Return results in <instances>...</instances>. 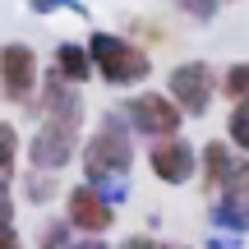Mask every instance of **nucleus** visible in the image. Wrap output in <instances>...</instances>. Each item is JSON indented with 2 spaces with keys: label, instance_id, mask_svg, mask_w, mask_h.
<instances>
[{
  "label": "nucleus",
  "instance_id": "obj_6",
  "mask_svg": "<svg viewBox=\"0 0 249 249\" xmlns=\"http://www.w3.org/2000/svg\"><path fill=\"white\" fill-rule=\"evenodd\" d=\"M65 222L74 235H107L116 226V203H107L97 185L79 180L74 189H65Z\"/></svg>",
  "mask_w": 249,
  "mask_h": 249
},
{
  "label": "nucleus",
  "instance_id": "obj_21",
  "mask_svg": "<svg viewBox=\"0 0 249 249\" xmlns=\"http://www.w3.org/2000/svg\"><path fill=\"white\" fill-rule=\"evenodd\" d=\"M70 249H111V245H107V235H74Z\"/></svg>",
  "mask_w": 249,
  "mask_h": 249
},
{
  "label": "nucleus",
  "instance_id": "obj_17",
  "mask_svg": "<svg viewBox=\"0 0 249 249\" xmlns=\"http://www.w3.org/2000/svg\"><path fill=\"white\" fill-rule=\"evenodd\" d=\"M74 245V231H70V222H46L42 226V235H37V249H70Z\"/></svg>",
  "mask_w": 249,
  "mask_h": 249
},
{
  "label": "nucleus",
  "instance_id": "obj_7",
  "mask_svg": "<svg viewBox=\"0 0 249 249\" xmlns=\"http://www.w3.org/2000/svg\"><path fill=\"white\" fill-rule=\"evenodd\" d=\"M79 124H60V120H42L37 124V134L28 139V166L37 171H65L74 161V152H79Z\"/></svg>",
  "mask_w": 249,
  "mask_h": 249
},
{
  "label": "nucleus",
  "instance_id": "obj_14",
  "mask_svg": "<svg viewBox=\"0 0 249 249\" xmlns=\"http://www.w3.org/2000/svg\"><path fill=\"white\" fill-rule=\"evenodd\" d=\"M226 143L235 152H249V92L231 102V116H226Z\"/></svg>",
  "mask_w": 249,
  "mask_h": 249
},
{
  "label": "nucleus",
  "instance_id": "obj_11",
  "mask_svg": "<svg viewBox=\"0 0 249 249\" xmlns=\"http://www.w3.org/2000/svg\"><path fill=\"white\" fill-rule=\"evenodd\" d=\"M231 166H235V157H231V143L226 139H213V143L198 148V171H203V194L208 198L222 189V180L231 176Z\"/></svg>",
  "mask_w": 249,
  "mask_h": 249
},
{
  "label": "nucleus",
  "instance_id": "obj_9",
  "mask_svg": "<svg viewBox=\"0 0 249 249\" xmlns=\"http://www.w3.org/2000/svg\"><path fill=\"white\" fill-rule=\"evenodd\" d=\"M37 116L42 120H60V124H79L88 120V102H83V88L79 83H65L60 74H46V79H37Z\"/></svg>",
  "mask_w": 249,
  "mask_h": 249
},
{
  "label": "nucleus",
  "instance_id": "obj_1",
  "mask_svg": "<svg viewBox=\"0 0 249 249\" xmlns=\"http://www.w3.org/2000/svg\"><path fill=\"white\" fill-rule=\"evenodd\" d=\"M74 157L83 161V180L97 185L107 194V203H124L129 171H134V143H129V124H124L120 111H102L97 129L83 139V148Z\"/></svg>",
  "mask_w": 249,
  "mask_h": 249
},
{
  "label": "nucleus",
  "instance_id": "obj_16",
  "mask_svg": "<svg viewBox=\"0 0 249 249\" xmlns=\"http://www.w3.org/2000/svg\"><path fill=\"white\" fill-rule=\"evenodd\" d=\"M217 92H222L226 102L245 97V92H249V60H235V65H226V74L217 79Z\"/></svg>",
  "mask_w": 249,
  "mask_h": 249
},
{
  "label": "nucleus",
  "instance_id": "obj_5",
  "mask_svg": "<svg viewBox=\"0 0 249 249\" xmlns=\"http://www.w3.org/2000/svg\"><path fill=\"white\" fill-rule=\"evenodd\" d=\"M37 79H42V65H37V51L28 42L0 46V97L9 107H28L37 92Z\"/></svg>",
  "mask_w": 249,
  "mask_h": 249
},
{
  "label": "nucleus",
  "instance_id": "obj_8",
  "mask_svg": "<svg viewBox=\"0 0 249 249\" xmlns=\"http://www.w3.org/2000/svg\"><path fill=\"white\" fill-rule=\"evenodd\" d=\"M213 222L217 231H231V235L249 231V157L235 161L231 176L222 180V189L213 194Z\"/></svg>",
  "mask_w": 249,
  "mask_h": 249
},
{
  "label": "nucleus",
  "instance_id": "obj_15",
  "mask_svg": "<svg viewBox=\"0 0 249 249\" xmlns=\"http://www.w3.org/2000/svg\"><path fill=\"white\" fill-rule=\"evenodd\" d=\"M23 189H28V203H37V208L51 203V198L60 194V185H55V171H37V166L23 176Z\"/></svg>",
  "mask_w": 249,
  "mask_h": 249
},
{
  "label": "nucleus",
  "instance_id": "obj_18",
  "mask_svg": "<svg viewBox=\"0 0 249 249\" xmlns=\"http://www.w3.org/2000/svg\"><path fill=\"white\" fill-rule=\"evenodd\" d=\"M176 5H180V14H189L194 23H213L217 9H222V0H176Z\"/></svg>",
  "mask_w": 249,
  "mask_h": 249
},
{
  "label": "nucleus",
  "instance_id": "obj_13",
  "mask_svg": "<svg viewBox=\"0 0 249 249\" xmlns=\"http://www.w3.org/2000/svg\"><path fill=\"white\" fill-rule=\"evenodd\" d=\"M18 157H23V139H18L14 120H0V189H9Z\"/></svg>",
  "mask_w": 249,
  "mask_h": 249
},
{
  "label": "nucleus",
  "instance_id": "obj_19",
  "mask_svg": "<svg viewBox=\"0 0 249 249\" xmlns=\"http://www.w3.org/2000/svg\"><path fill=\"white\" fill-rule=\"evenodd\" d=\"M28 9H33V14H55V9H70V14H88V5H79V0H28Z\"/></svg>",
  "mask_w": 249,
  "mask_h": 249
},
{
  "label": "nucleus",
  "instance_id": "obj_4",
  "mask_svg": "<svg viewBox=\"0 0 249 249\" xmlns=\"http://www.w3.org/2000/svg\"><path fill=\"white\" fill-rule=\"evenodd\" d=\"M120 116H124V124H129L134 134H143V139H166V134H180V124H185V111H180L166 92H152V88L124 97Z\"/></svg>",
  "mask_w": 249,
  "mask_h": 249
},
{
  "label": "nucleus",
  "instance_id": "obj_3",
  "mask_svg": "<svg viewBox=\"0 0 249 249\" xmlns=\"http://www.w3.org/2000/svg\"><path fill=\"white\" fill-rule=\"evenodd\" d=\"M166 97L185 111V120H203L217 97V70L208 60H180L166 79Z\"/></svg>",
  "mask_w": 249,
  "mask_h": 249
},
{
  "label": "nucleus",
  "instance_id": "obj_22",
  "mask_svg": "<svg viewBox=\"0 0 249 249\" xmlns=\"http://www.w3.org/2000/svg\"><path fill=\"white\" fill-rule=\"evenodd\" d=\"M0 249H23V240H18V231H5V235H0Z\"/></svg>",
  "mask_w": 249,
  "mask_h": 249
},
{
  "label": "nucleus",
  "instance_id": "obj_10",
  "mask_svg": "<svg viewBox=\"0 0 249 249\" xmlns=\"http://www.w3.org/2000/svg\"><path fill=\"white\" fill-rule=\"evenodd\" d=\"M148 171L161 180V185H189L198 171V152L194 143H185L180 134H166V139H148Z\"/></svg>",
  "mask_w": 249,
  "mask_h": 249
},
{
  "label": "nucleus",
  "instance_id": "obj_2",
  "mask_svg": "<svg viewBox=\"0 0 249 249\" xmlns=\"http://www.w3.org/2000/svg\"><path fill=\"white\" fill-rule=\"evenodd\" d=\"M88 55H92V74L102 83H111V88H139L143 79H152L148 51L139 42H129V37H120V33L97 28L88 37Z\"/></svg>",
  "mask_w": 249,
  "mask_h": 249
},
{
  "label": "nucleus",
  "instance_id": "obj_20",
  "mask_svg": "<svg viewBox=\"0 0 249 249\" xmlns=\"http://www.w3.org/2000/svg\"><path fill=\"white\" fill-rule=\"evenodd\" d=\"M14 231V198H9V189H0V235Z\"/></svg>",
  "mask_w": 249,
  "mask_h": 249
},
{
  "label": "nucleus",
  "instance_id": "obj_12",
  "mask_svg": "<svg viewBox=\"0 0 249 249\" xmlns=\"http://www.w3.org/2000/svg\"><path fill=\"white\" fill-rule=\"evenodd\" d=\"M51 70L60 74L65 83H88L92 79V55H88V46L83 42H60L55 46V60H51Z\"/></svg>",
  "mask_w": 249,
  "mask_h": 249
}]
</instances>
